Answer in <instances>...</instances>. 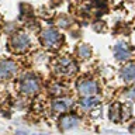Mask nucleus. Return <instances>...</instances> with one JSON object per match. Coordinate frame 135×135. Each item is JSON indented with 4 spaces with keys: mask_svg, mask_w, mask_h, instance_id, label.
<instances>
[{
    "mask_svg": "<svg viewBox=\"0 0 135 135\" xmlns=\"http://www.w3.org/2000/svg\"><path fill=\"white\" fill-rule=\"evenodd\" d=\"M41 42L45 48L48 49H54V48H58L62 42V35L59 34L58 30L55 28H46L42 31L41 34Z\"/></svg>",
    "mask_w": 135,
    "mask_h": 135,
    "instance_id": "obj_1",
    "label": "nucleus"
},
{
    "mask_svg": "<svg viewBox=\"0 0 135 135\" xmlns=\"http://www.w3.org/2000/svg\"><path fill=\"white\" fill-rule=\"evenodd\" d=\"M20 90L27 96H34L40 90V80L34 75H25L20 80Z\"/></svg>",
    "mask_w": 135,
    "mask_h": 135,
    "instance_id": "obj_2",
    "label": "nucleus"
},
{
    "mask_svg": "<svg viewBox=\"0 0 135 135\" xmlns=\"http://www.w3.org/2000/svg\"><path fill=\"white\" fill-rule=\"evenodd\" d=\"M8 44L14 51L17 52H24V51L28 49L30 46V37L25 32H16L13 34Z\"/></svg>",
    "mask_w": 135,
    "mask_h": 135,
    "instance_id": "obj_3",
    "label": "nucleus"
},
{
    "mask_svg": "<svg viewBox=\"0 0 135 135\" xmlns=\"http://www.w3.org/2000/svg\"><path fill=\"white\" fill-rule=\"evenodd\" d=\"M55 70H56L59 75L70 76V75H73L76 72V65H75V62L72 61L69 56H62V58H59L56 61Z\"/></svg>",
    "mask_w": 135,
    "mask_h": 135,
    "instance_id": "obj_4",
    "label": "nucleus"
},
{
    "mask_svg": "<svg viewBox=\"0 0 135 135\" xmlns=\"http://www.w3.org/2000/svg\"><path fill=\"white\" fill-rule=\"evenodd\" d=\"M78 90L82 96H94L97 93V83L91 79H83L78 83Z\"/></svg>",
    "mask_w": 135,
    "mask_h": 135,
    "instance_id": "obj_5",
    "label": "nucleus"
},
{
    "mask_svg": "<svg viewBox=\"0 0 135 135\" xmlns=\"http://www.w3.org/2000/svg\"><path fill=\"white\" fill-rule=\"evenodd\" d=\"M17 72V65L13 61H0V79H7Z\"/></svg>",
    "mask_w": 135,
    "mask_h": 135,
    "instance_id": "obj_6",
    "label": "nucleus"
},
{
    "mask_svg": "<svg viewBox=\"0 0 135 135\" xmlns=\"http://www.w3.org/2000/svg\"><path fill=\"white\" fill-rule=\"evenodd\" d=\"M114 55L118 61H127V59L131 58V51L125 42H118L114 46Z\"/></svg>",
    "mask_w": 135,
    "mask_h": 135,
    "instance_id": "obj_7",
    "label": "nucleus"
},
{
    "mask_svg": "<svg viewBox=\"0 0 135 135\" xmlns=\"http://www.w3.org/2000/svg\"><path fill=\"white\" fill-rule=\"evenodd\" d=\"M72 107L70 99H55L52 101V110L54 113H65Z\"/></svg>",
    "mask_w": 135,
    "mask_h": 135,
    "instance_id": "obj_8",
    "label": "nucleus"
},
{
    "mask_svg": "<svg viewBox=\"0 0 135 135\" xmlns=\"http://www.w3.org/2000/svg\"><path fill=\"white\" fill-rule=\"evenodd\" d=\"M59 122H61L62 129H72V128H75V127L79 125V120L75 115H65V117L61 118Z\"/></svg>",
    "mask_w": 135,
    "mask_h": 135,
    "instance_id": "obj_9",
    "label": "nucleus"
},
{
    "mask_svg": "<svg viewBox=\"0 0 135 135\" xmlns=\"http://www.w3.org/2000/svg\"><path fill=\"white\" fill-rule=\"evenodd\" d=\"M121 76L125 82H132L135 79V63H128L127 66L122 68Z\"/></svg>",
    "mask_w": 135,
    "mask_h": 135,
    "instance_id": "obj_10",
    "label": "nucleus"
},
{
    "mask_svg": "<svg viewBox=\"0 0 135 135\" xmlns=\"http://www.w3.org/2000/svg\"><path fill=\"white\" fill-rule=\"evenodd\" d=\"M99 97H93V96H84V99L80 100V105H82V108L84 110H90L93 108L94 105L99 104Z\"/></svg>",
    "mask_w": 135,
    "mask_h": 135,
    "instance_id": "obj_11",
    "label": "nucleus"
},
{
    "mask_svg": "<svg viewBox=\"0 0 135 135\" xmlns=\"http://www.w3.org/2000/svg\"><path fill=\"white\" fill-rule=\"evenodd\" d=\"M110 118L115 122L121 120V105L118 103L111 105V108H110Z\"/></svg>",
    "mask_w": 135,
    "mask_h": 135,
    "instance_id": "obj_12",
    "label": "nucleus"
},
{
    "mask_svg": "<svg viewBox=\"0 0 135 135\" xmlns=\"http://www.w3.org/2000/svg\"><path fill=\"white\" fill-rule=\"evenodd\" d=\"M78 55L82 59H87L89 56L91 55V49H90V46L86 45V44H83V45H80L79 48H78Z\"/></svg>",
    "mask_w": 135,
    "mask_h": 135,
    "instance_id": "obj_13",
    "label": "nucleus"
},
{
    "mask_svg": "<svg viewBox=\"0 0 135 135\" xmlns=\"http://www.w3.org/2000/svg\"><path fill=\"white\" fill-rule=\"evenodd\" d=\"M62 91H63V87L62 86H59V84H52V86L49 87V93L51 94H62Z\"/></svg>",
    "mask_w": 135,
    "mask_h": 135,
    "instance_id": "obj_14",
    "label": "nucleus"
},
{
    "mask_svg": "<svg viewBox=\"0 0 135 135\" xmlns=\"http://www.w3.org/2000/svg\"><path fill=\"white\" fill-rule=\"evenodd\" d=\"M128 97H129V99H132V100H135V89H132V90L128 91Z\"/></svg>",
    "mask_w": 135,
    "mask_h": 135,
    "instance_id": "obj_15",
    "label": "nucleus"
}]
</instances>
